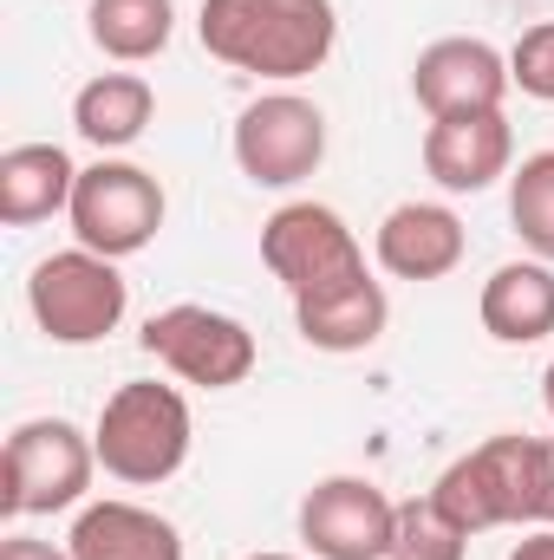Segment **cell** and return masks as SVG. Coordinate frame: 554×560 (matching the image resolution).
Masks as SVG:
<instances>
[{
	"instance_id": "1",
	"label": "cell",
	"mask_w": 554,
	"mask_h": 560,
	"mask_svg": "<svg viewBox=\"0 0 554 560\" xmlns=\"http://www.w3.org/2000/svg\"><path fill=\"white\" fill-rule=\"evenodd\" d=\"M196 33L209 59L287 85L326 66L339 39V13L333 0H203Z\"/></svg>"
},
{
	"instance_id": "2",
	"label": "cell",
	"mask_w": 554,
	"mask_h": 560,
	"mask_svg": "<svg viewBox=\"0 0 554 560\" xmlns=\"http://www.w3.org/2000/svg\"><path fill=\"white\" fill-rule=\"evenodd\" d=\"M189 405L176 385H157V378H131L105 398L99 411V469L131 482V489H157L170 482L183 463H189Z\"/></svg>"
},
{
	"instance_id": "3",
	"label": "cell",
	"mask_w": 554,
	"mask_h": 560,
	"mask_svg": "<svg viewBox=\"0 0 554 560\" xmlns=\"http://www.w3.org/2000/svg\"><path fill=\"white\" fill-rule=\"evenodd\" d=\"M430 495H437L470 535H483V528H522V522L542 528V436L503 430V436L476 443L470 456H457V463L437 476Z\"/></svg>"
},
{
	"instance_id": "4",
	"label": "cell",
	"mask_w": 554,
	"mask_h": 560,
	"mask_svg": "<svg viewBox=\"0 0 554 560\" xmlns=\"http://www.w3.org/2000/svg\"><path fill=\"white\" fill-rule=\"evenodd\" d=\"M99 469V443L66 418H26L13 423L7 456H0V515H59L79 509Z\"/></svg>"
},
{
	"instance_id": "5",
	"label": "cell",
	"mask_w": 554,
	"mask_h": 560,
	"mask_svg": "<svg viewBox=\"0 0 554 560\" xmlns=\"http://www.w3.org/2000/svg\"><path fill=\"white\" fill-rule=\"evenodd\" d=\"M26 306H33V326L53 346H99L105 332H118V319L131 306V287L118 275V261H105L92 248H59L33 268Z\"/></svg>"
},
{
	"instance_id": "6",
	"label": "cell",
	"mask_w": 554,
	"mask_h": 560,
	"mask_svg": "<svg viewBox=\"0 0 554 560\" xmlns=\"http://www.w3.org/2000/svg\"><path fill=\"white\" fill-rule=\"evenodd\" d=\"M72 235L79 248L105 255V261H125L157 242L163 229V183L125 163V156H99L92 170H79V189H72Z\"/></svg>"
},
{
	"instance_id": "7",
	"label": "cell",
	"mask_w": 554,
	"mask_h": 560,
	"mask_svg": "<svg viewBox=\"0 0 554 560\" xmlns=\"http://www.w3.org/2000/svg\"><path fill=\"white\" fill-rule=\"evenodd\" d=\"M262 261H268V275H275L293 300L326 293V287H339V280L366 275L359 235H353L346 215L326 209V202H287V209H275V215L262 222Z\"/></svg>"
},
{
	"instance_id": "8",
	"label": "cell",
	"mask_w": 554,
	"mask_h": 560,
	"mask_svg": "<svg viewBox=\"0 0 554 560\" xmlns=\"http://www.w3.org/2000/svg\"><path fill=\"white\" fill-rule=\"evenodd\" d=\"M143 352L163 359L183 385H203V392H229L255 372V332L235 319V313H216V306H163L143 319Z\"/></svg>"
},
{
	"instance_id": "9",
	"label": "cell",
	"mask_w": 554,
	"mask_h": 560,
	"mask_svg": "<svg viewBox=\"0 0 554 560\" xmlns=\"http://www.w3.org/2000/svg\"><path fill=\"white\" fill-rule=\"evenodd\" d=\"M300 541L313 560H392L399 502L366 476H326L300 502Z\"/></svg>"
},
{
	"instance_id": "10",
	"label": "cell",
	"mask_w": 554,
	"mask_h": 560,
	"mask_svg": "<svg viewBox=\"0 0 554 560\" xmlns=\"http://www.w3.org/2000/svg\"><path fill=\"white\" fill-rule=\"evenodd\" d=\"M326 156V118L300 92H268L235 118V163L262 189H293Z\"/></svg>"
},
{
	"instance_id": "11",
	"label": "cell",
	"mask_w": 554,
	"mask_h": 560,
	"mask_svg": "<svg viewBox=\"0 0 554 560\" xmlns=\"http://www.w3.org/2000/svg\"><path fill=\"white\" fill-rule=\"evenodd\" d=\"M412 92L430 118L503 112V98H509V59L489 39H470V33L430 39L412 66Z\"/></svg>"
},
{
	"instance_id": "12",
	"label": "cell",
	"mask_w": 554,
	"mask_h": 560,
	"mask_svg": "<svg viewBox=\"0 0 554 560\" xmlns=\"http://www.w3.org/2000/svg\"><path fill=\"white\" fill-rule=\"evenodd\" d=\"M516 156V131L503 112H470V118H430L424 131V170L437 189L450 196H476L496 176H509Z\"/></svg>"
},
{
	"instance_id": "13",
	"label": "cell",
	"mask_w": 554,
	"mask_h": 560,
	"mask_svg": "<svg viewBox=\"0 0 554 560\" xmlns=\"http://www.w3.org/2000/svg\"><path fill=\"white\" fill-rule=\"evenodd\" d=\"M372 255L392 280H443L463 261V222L443 202H399L379 222Z\"/></svg>"
},
{
	"instance_id": "14",
	"label": "cell",
	"mask_w": 554,
	"mask_h": 560,
	"mask_svg": "<svg viewBox=\"0 0 554 560\" xmlns=\"http://www.w3.org/2000/svg\"><path fill=\"white\" fill-rule=\"evenodd\" d=\"M385 319H392V300L372 275L293 300V326H300V339L313 352H366V346H379Z\"/></svg>"
},
{
	"instance_id": "15",
	"label": "cell",
	"mask_w": 554,
	"mask_h": 560,
	"mask_svg": "<svg viewBox=\"0 0 554 560\" xmlns=\"http://www.w3.org/2000/svg\"><path fill=\"white\" fill-rule=\"evenodd\" d=\"M66 548L72 560H183V535L143 502H85Z\"/></svg>"
},
{
	"instance_id": "16",
	"label": "cell",
	"mask_w": 554,
	"mask_h": 560,
	"mask_svg": "<svg viewBox=\"0 0 554 560\" xmlns=\"http://www.w3.org/2000/svg\"><path fill=\"white\" fill-rule=\"evenodd\" d=\"M79 170L59 143H13L0 156V222L7 229H33L59 209H72Z\"/></svg>"
},
{
	"instance_id": "17",
	"label": "cell",
	"mask_w": 554,
	"mask_h": 560,
	"mask_svg": "<svg viewBox=\"0 0 554 560\" xmlns=\"http://www.w3.org/2000/svg\"><path fill=\"white\" fill-rule=\"evenodd\" d=\"M483 332L503 346H535L554 332V268L549 261H509L483 280Z\"/></svg>"
},
{
	"instance_id": "18",
	"label": "cell",
	"mask_w": 554,
	"mask_h": 560,
	"mask_svg": "<svg viewBox=\"0 0 554 560\" xmlns=\"http://www.w3.org/2000/svg\"><path fill=\"white\" fill-rule=\"evenodd\" d=\"M150 118H157V92H150V79H138V72H99V79L79 85V98H72L79 138L99 143V150L138 143L143 131H150Z\"/></svg>"
},
{
	"instance_id": "19",
	"label": "cell",
	"mask_w": 554,
	"mask_h": 560,
	"mask_svg": "<svg viewBox=\"0 0 554 560\" xmlns=\"http://www.w3.org/2000/svg\"><path fill=\"white\" fill-rule=\"evenodd\" d=\"M92 26V46L118 66H143L170 46L176 33V0H92L85 13Z\"/></svg>"
},
{
	"instance_id": "20",
	"label": "cell",
	"mask_w": 554,
	"mask_h": 560,
	"mask_svg": "<svg viewBox=\"0 0 554 560\" xmlns=\"http://www.w3.org/2000/svg\"><path fill=\"white\" fill-rule=\"evenodd\" d=\"M509 222H516L522 248L554 268V150L522 156V170L509 176Z\"/></svg>"
},
{
	"instance_id": "21",
	"label": "cell",
	"mask_w": 554,
	"mask_h": 560,
	"mask_svg": "<svg viewBox=\"0 0 554 560\" xmlns=\"http://www.w3.org/2000/svg\"><path fill=\"white\" fill-rule=\"evenodd\" d=\"M463 548H470V528L437 495L399 502V555L392 560H463Z\"/></svg>"
},
{
	"instance_id": "22",
	"label": "cell",
	"mask_w": 554,
	"mask_h": 560,
	"mask_svg": "<svg viewBox=\"0 0 554 560\" xmlns=\"http://www.w3.org/2000/svg\"><path fill=\"white\" fill-rule=\"evenodd\" d=\"M509 85H522L529 98L554 105V20L529 26V33L509 46Z\"/></svg>"
},
{
	"instance_id": "23",
	"label": "cell",
	"mask_w": 554,
	"mask_h": 560,
	"mask_svg": "<svg viewBox=\"0 0 554 560\" xmlns=\"http://www.w3.org/2000/svg\"><path fill=\"white\" fill-rule=\"evenodd\" d=\"M0 560H72V548H53V541H33V535H7Z\"/></svg>"
},
{
	"instance_id": "24",
	"label": "cell",
	"mask_w": 554,
	"mask_h": 560,
	"mask_svg": "<svg viewBox=\"0 0 554 560\" xmlns=\"http://www.w3.org/2000/svg\"><path fill=\"white\" fill-rule=\"evenodd\" d=\"M542 528H554V436H542Z\"/></svg>"
},
{
	"instance_id": "25",
	"label": "cell",
	"mask_w": 554,
	"mask_h": 560,
	"mask_svg": "<svg viewBox=\"0 0 554 560\" xmlns=\"http://www.w3.org/2000/svg\"><path fill=\"white\" fill-rule=\"evenodd\" d=\"M509 560H554V528H535L529 541H516V555Z\"/></svg>"
},
{
	"instance_id": "26",
	"label": "cell",
	"mask_w": 554,
	"mask_h": 560,
	"mask_svg": "<svg viewBox=\"0 0 554 560\" xmlns=\"http://www.w3.org/2000/svg\"><path fill=\"white\" fill-rule=\"evenodd\" d=\"M542 405H549V418H554V365H549V378H542Z\"/></svg>"
},
{
	"instance_id": "27",
	"label": "cell",
	"mask_w": 554,
	"mask_h": 560,
	"mask_svg": "<svg viewBox=\"0 0 554 560\" xmlns=\"http://www.w3.org/2000/svg\"><path fill=\"white\" fill-rule=\"evenodd\" d=\"M249 560H300V555H249ZM307 560H313V555H307Z\"/></svg>"
}]
</instances>
